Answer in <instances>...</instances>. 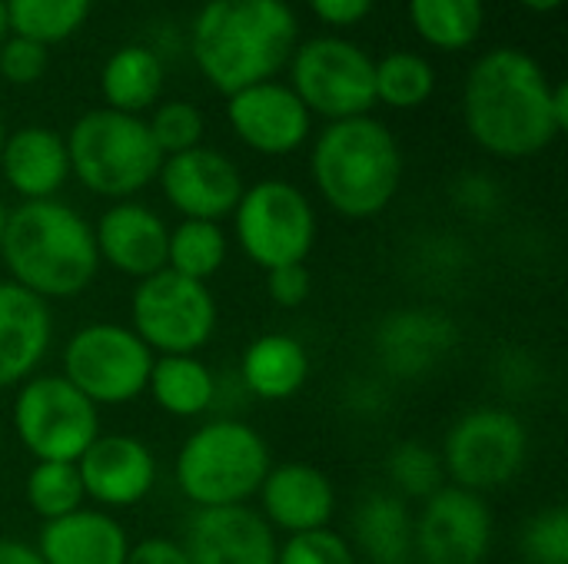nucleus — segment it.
I'll use <instances>...</instances> for the list:
<instances>
[{
	"label": "nucleus",
	"mask_w": 568,
	"mask_h": 564,
	"mask_svg": "<svg viewBox=\"0 0 568 564\" xmlns=\"http://www.w3.org/2000/svg\"><path fill=\"white\" fill-rule=\"evenodd\" d=\"M556 83L542 63L516 47L483 53L463 86V120L479 150L496 160H529L549 150L566 126L552 103Z\"/></svg>",
	"instance_id": "nucleus-1"
},
{
	"label": "nucleus",
	"mask_w": 568,
	"mask_h": 564,
	"mask_svg": "<svg viewBox=\"0 0 568 564\" xmlns=\"http://www.w3.org/2000/svg\"><path fill=\"white\" fill-rule=\"evenodd\" d=\"M300 43V20L286 0H206L193 20L190 50L220 93L276 80Z\"/></svg>",
	"instance_id": "nucleus-2"
},
{
	"label": "nucleus",
	"mask_w": 568,
	"mask_h": 564,
	"mask_svg": "<svg viewBox=\"0 0 568 564\" xmlns=\"http://www.w3.org/2000/svg\"><path fill=\"white\" fill-rule=\"evenodd\" d=\"M0 259L10 283L43 302L77 299L100 273L93 226L60 199L13 206L7 213Z\"/></svg>",
	"instance_id": "nucleus-3"
},
{
	"label": "nucleus",
	"mask_w": 568,
	"mask_h": 564,
	"mask_svg": "<svg viewBox=\"0 0 568 564\" xmlns=\"http://www.w3.org/2000/svg\"><path fill=\"white\" fill-rule=\"evenodd\" d=\"M310 173L333 213L343 219H373L403 186V150L376 116L326 123L310 153Z\"/></svg>",
	"instance_id": "nucleus-4"
},
{
	"label": "nucleus",
	"mask_w": 568,
	"mask_h": 564,
	"mask_svg": "<svg viewBox=\"0 0 568 564\" xmlns=\"http://www.w3.org/2000/svg\"><path fill=\"white\" fill-rule=\"evenodd\" d=\"M273 469L266 439L240 419H213L186 435L173 479L193 509L250 505Z\"/></svg>",
	"instance_id": "nucleus-5"
},
{
	"label": "nucleus",
	"mask_w": 568,
	"mask_h": 564,
	"mask_svg": "<svg viewBox=\"0 0 568 564\" xmlns=\"http://www.w3.org/2000/svg\"><path fill=\"white\" fill-rule=\"evenodd\" d=\"M63 140L70 176H77L80 186H87L90 193L113 203L133 199L156 180L163 166V153L153 143L146 120L106 106L83 113Z\"/></svg>",
	"instance_id": "nucleus-6"
},
{
	"label": "nucleus",
	"mask_w": 568,
	"mask_h": 564,
	"mask_svg": "<svg viewBox=\"0 0 568 564\" xmlns=\"http://www.w3.org/2000/svg\"><path fill=\"white\" fill-rule=\"evenodd\" d=\"M316 209L310 196L286 180H260L243 189L233 209V236L263 273L306 263L316 246Z\"/></svg>",
	"instance_id": "nucleus-7"
},
{
	"label": "nucleus",
	"mask_w": 568,
	"mask_h": 564,
	"mask_svg": "<svg viewBox=\"0 0 568 564\" xmlns=\"http://www.w3.org/2000/svg\"><path fill=\"white\" fill-rule=\"evenodd\" d=\"M153 352L130 326L90 322L63 346V379L100 406H126L146 392Z\"/></svg>",
	"instance_id": "nucleus-8"
},
{
	"label": "nucleus",
	"mask_w": 568,
	"mask_h": 564,
	"mask_svg": "<svg viewBox=\"0 0 568 564\" xmlns=\"http://www.w3.org/2000/svg\"><path fill=\"white\" fill-rule=\"evenodd\" d=\"M286 66L290 90L303 100L310 116L336 123L349 116H366L376 106V60L346 37H313L306 43H296Z\"/></svg>",
	"instance_id": "nucleus-9"
},
{
	"label": "nucleus",
	"mask_w": 568,
	"mask_h": 564,
	"mask_svg": "<svg viewBox=\"0 0 568 564\" xmlns=\"http://www.w3.org/2000/svg\"><path fill=\"white\" fill-rule=\"evenodd\" d=\"M216 319L210 286L170 269L140 279L130 299V329L153 356H196L213 339Z\"/></svg>",
	"instance_id": "nucleus-10"
},
{
	"label": "nucleus",
	"mask_w": 568,
	"mask_h": 564,
	"mask_svg": "<svg viewBox=\"0 0 568 564\" xmlns=\"http://www.w3.org/2000/svg\"><path fill=\"white\" fill-rule=\"evenodd\" d=\"M13 432L33 462H77L100 435V409L63 376H30L17 386Z\"/></svg>",
	"instance_id": "nucleus-11"
},
{
	"label": "nucleus",
	"mask_w": 568,
	"mask_h": 564,
	"mask_svg": "<svg viewBox=\"0 0 568 564\" xmlns=\"http://www.w3.org/2000/svg\"><path fill=\"white\" fill-rule=\"evenodd\" d=\"M439 455L453 485L476 495L499 492L526 469L529 432L509 409H473L449 429Z\"/></svg>",
	"instance_id": "nucleus-12"
},
{
	"label": "nucleus",
	"mask_w": 568,
	"mask_h": 564,
	"mask_svg": "<svg viewBox=\"0 0 568 564\" xmlns=\"http://www.w3.org/2000/svg\"><path fill=\"white\" fill-rule=\"evenodd\" d=\"M493 545V512L483 495L443 485L413 519V552L423 564H483Z\"/></svg>",
	"instance_id": "nucleus-13"
},
{
	"label": "nucleus",
	"mask_w": 568,
	"mask_h": 564,
	"mask_svg": "<svg viewBox=\"0 0 568 564\" xmlns=\"http://www.w3.org/2000/svg\"><path fill=\"white\" fill-rule=\"evenodd\" d=\"M156 180L166 203L183 219H203V223H220L233 216L246 189L240 166L213 146H193L186 153L163 156Z\"/></svg>",
	"instance_id": "nucleus-14"
},
{
	"label": "nucleus",
	"mask_w": 568,
	"mask_h": 564,
	"mask_svg": "<svg viewBox=\"0 0 568 564\" xmlns=\"http://www.w3.org/2000/svg\"><path fill=\"white\" fill-rule=\"evenodd\" d=\"M226 120L243 146L260 156L296 153L313 130V116L290 83L263 80L226 96Z\"/></svg>",
	"instance_id": "nucleus-15"
},
{
	"label": "nucleus",
	"mask_w": 568,
	"mask_h": 564,
	"mask_svg": "<svg viewBox=\"0 0 568 564\" xmlns=\"http://www.w3.org/2000/svg\"><path fill=\"white\" fill-rule=\"evenodd\" d=\"M459 326L453 316L433 306H409L396 309L379 319L373 349L376 362L389 379H426L433 376L456 349Z\"/></svg>",
	"instance_id": "nucleus-16"
},
{
	"label": "nucleus",
	"mask_w": 568,
	"mask_h": 564,
	"mask_svg": "<svg viewBox=\"0 0 568 564\" xmlns=\"http://www.w3.org/2000/svg\"><path fill=\"white\" fill-rule=\"evenodd\" d=\"M183 552L193 564H276V532L250 505L193 509Z\"/></svg>",
	"instance_id": "nucleus-17"
},
{
	"label": "nucleus",
	"mask_w": 568,
	"mask_h": 564,
	"mask_svg": "<svg viewBox=\"0 0 568 564\" xmlns=\"http://www.w3.org/2000/svg\"><path fill=\"white\" fill-rule=\"evenodd\" d=\"M83 495L106 509H133L156 485V455L136 435H97L93 445L77 459Z\"/></svg>",
	"instance_id": "nucleus-18"
},
{
	"label": "nucleus",
	"mask_w": 568,
	"mask_h": 564,
	"mask_svg": "<svg viewBox=\"0 0 568 564\" xmlns=\"http://www.w3.org/2000/svg\"><path fill=\"white\" fill-rule=\"evenodd\" d=\"M93 243L100 263L140 283L166 269L170 226L156 209L136 199H120L97 219Z\"/></svg>",
	"instance_id": "nucleus-19"
},
{
	"label": "nucleus",
	"mask_w": 568,
	"mask_h": 564,
	"mask_svg": "<svg viewBox=\"0 0 568 564\" xmlns=\"http://www.w3.org/2000/svg\"><path fill=\"white\" fill-rule=\"evenodd\" d=\"M260 515L273 532L303 535L316 529H329L336 512V489L329 475L306 462L273 465L260 485Z\"/></svg>",
	"instance_id": "nucleus-20"
},
{
	"label": "nucleus",
	"mask_w": 568,
	"mask_h": 564,
	"mask_svg": "<svg viewBox=\"0 0 568 564\" xmlns=\"http://www.w3.org/2000/svg\"><path fill=\"white\" fill-rule=\"evenodd\" d=\"M53 342L50 302L0 279V392L23 386L37 376Z\"/></svg>",
	"instance_id": "nucleus-21"
},
{
	"label": "nucleus",
	"mask_w": 568,
	"mask_h": 564,
	"mask_svg": "<svg viewBox=\"0 0 568 564\" xmlns=\"http://www.w3.org/2000/svg\"><path fill=\"white\" fill-rule=\"evenodd\" d=\"M43 564H126V529L103 509H77L57 522H43L37 535Z\"/></svg>",
	"instance_id": "nucleus-22"
},
{
	"label": "nucleus",
	"mask_w": 568,
	"mask_h": 564,
	"mask_svg": "<svg viewBox=\"0 0 568 564\" xmlns=\"http://www.w3.org/2000/svg\"><path fill=\"white\" fill-rule=\"evenodd\" d=\"M0 173L7 186L23 199H57L70 180V156L63 133L50 126H20L7 133L0 153Z\"/></svg>",
	"instance_id": "nucleus-23"
},
{
	"label": "nucleus",
	"mask_w": 568,
	"mask_h": 564,
	"mask_svg": "<svg viewBox=\"0 0 568 564\" xmlns=\"http://www.w3.org/2000/svg\"><path fill=\"white\" fill-rule=\"evenodd\" d=\"M240 379L250 389V396H256L263 402H286L310 379V352L290 332L256 336L243 349Z\"/></svg>",
	"instance_id": "nucleus-24"
},
{
	"label": "nucleus",
	"mask_w": 568,
	"mask_h": 564,
	"mask_svg": "<svg viewBox=\"0 0 568 564\" xmlns=\"http://www.w3.org/2000/svg\"><path fill=\"white\" fill-rule=\"evenodd\" d=\"M163 83H166V66L156 57V50L143 43L116 47L100 70V93L106 110L130 113V116L153 110L163 96Z\"/></svg>",
	"instance_id": "nucleus-25"
},
{
	"label": "nucleus",
	"mask_w": 568,
	"mask_h": 564,
	"mask_svg": "<svg viewBox=\"0 0 568 564\" xmlns=\"http://www.w3.org/2000/svg\"><path fill=\"white\" fill-rule=\"evenodd\" d=\"M356 548L369 564L413 562V512L393 492H369L353 512Z\"/></svg>",
	"instance_id": "nucleus-26"
},
{
	"label": "nucleus",
	"mask_w": 568,
	"mask_h": 564,
	"mask_svg": "<svg viewBox=\"0 0 568 564\" xmlns=\"http://www.w3.org/2000/svg\"><path fill=\"white\" fill-rule=\"evenodd\" d=\"M146 392L173 419H196L216 399V376L200 356H156Z\"/></svg>",
	"instance_id": "nucleus-27"
},
{
	"label": "nucleus",
	"mask_w": 568,
	"mask_h": 564,
	"mask_svg": "<svg viewBox=\"0 0 568 564\" xmlns=\"http://www.w3.org/2000/svg\"><path fill=\"white\" fill-rule=\"evenodd\" d=\"M409 23L443 53L469 50L486 27V0H406Z\"/></svg>",
	"instance_id": "nucleus-28"
},
{
	"label": "nucleus",
	"mask_w": 568,
	"mask_h": 564,
	"mask_svg": "<svg viewBox=\"0 0 568 564\" xmlns=\"http://www.w3.org/2000/svg\"><path fill=\"white\" fill-rule=\"evenodd\" d=\"M230 253V239L220 223H203V219H180L170 229V246H166V269L196 283H210Z\"/></svg>",
	"instance_id": "nucleus-29"
},
{
	"label": "nucleus",
	"mask_w": 568,
	"mask_h": 564,
	"mask_svg": "<svg viewBox=\"0 0 568 564\" xmlns=\"http://www.w3.org/2000/svg\"><path fill=\"white\" fill-rule=\"evenodd\" d=\"M376 103L389 110H416L436 93V70L423 53L393 50L373 66Z\"/></svg>",
	"instance_id": "nucleus-30"
},
{
	"label": "nucleus",
	"mask_w": 568,
	"mask_h": 564,
	"mask_svg": "<svg viewBox=\"0 0 568 564\" xmlns=\"http://www.w3.org/2000/svg\"><path fill=\"white\" fill-rule=\"evenodd\" d=\"M3 3H7L10 33L37 40L43 47L73 37L87 23L93 7V0H3Z\"/></svg>",
	"instance_id": "nucleus-31"
},
{
	"label": "nucleus",
	"mask_w": 568,
	"mask_h": 564,
	"mask_svg": "<svg viewBox=\"0 0 568 564\" xmlns=\"http://www.w3.org/2000/svg\"><path fill=\"white\" fill-rule=\"evenodd\" d=\"M23 495L30 512L43 522H57L87 502L77 462H33L23 482Z\"/></svg>",
	"instance_id": "nucleus-32"
},
{
	"label": "nucleus",
	"mask_w": 568,
	"mask_h": 564,
	"mask_svg": "<svg viewBox=\"0 0 568 564\" xmlns=\"http://www.w3.org/2000/svg\"><path fill=\"white\" fill-rule=\"evenodd\" d=\"M386 475L393 482V495L406 499H419L426 502L429 495H436L446 485V469H443V455L426 445V442H399L389 449L386 455Z\"/></svg>",
	"instance_id": "nucleus-33"
},
{
	"label": "nucleus",
	"mask_w": 568,
	"mask_h": 564,
	"mask_svg": "<svg viewBox=\"0 0 568 564\" xmlns=\"http://www.w3.org/2000/svg\"><path fill=\"white\" fill-rule=\"evenodd\" d=\"M146 126H150V136L163 156H176V153H186L193 146H203V133H206V120H203L200 106L190 100L156 103Z\"/></svg>",
	"instance_id": "nucleus-34"
},
{
	"label": "nucleus",
	"mask_w": 568,
	"mask_h": 564,
	"mask_svg": "<svg viewBox=\"0 0 568 564\" xmlns=\"http://www.w3.org/2000/svg\"><path fill=\"white\" fill-rule=\"evenodd\" d=\"M526 564H568V512L562 505L536 512L519 539Z\"/></svg>",
	"instance_id": "nucleus-35"
},
{
	"label": "nucleus",
	"mask_w": 568,
	"mask_h": 564,
	"mask_svg": "<svg viewBox=\"0 0 568 564\" xmlns=\"http://www.w3.org/2000/svg\"><path fill=\"white\" fill-rule=\"evenodd\" d=\"M276 564H356V548L333 529H316L290 535L276 552Z\"/></svg>",
	"instance_id": "nucleus-36"
},
{
	"label": "nucleus",
	"mask_w": 568,
	"mask_h": 564,
	"mask_svg": "<svg viewBox=\"0 0 568 564\" xmlns=\"http://www.w3.org/2000/svg\"><path fill=\"white\" fill-rule=\"evenodd\" d=\"M47 63H50V53L37 40L7 33V40L0 43V76L13 86L37 83L47 73Z\"/></svg>",
	"instance_id": "nucleus-37"
},
{
	"label": "nucleus",
	"mask_w": 568,
	"mask_h": 564,
	"mask_svg": "<svg viewBox=\"0 0 568 564\" xmlns=\"http://www.w3.org/2000/svg\"><path fill=\"white\" fill-rule=\"evenodd\" d=\"M453 199H456V206H459L466 216H473V219H493L496 209H499V203H503V193H499V186H496L489 176L469 173V176H463V180L456 183Z\"/></svg>",
	"instance_id": "nucleus-38"
},
{
	"label": "nucleus",
	"mask_w": 568,
	"mask_h": 564,
	"mask_svg": "<svg viewBox=\"0 0 568 564\" xmlns=\"http://www.w3.org/2000/svg\"><path fill=\"white\" fill-rule=\"evenodd\" d=\"M456 243L459 239H453V236H433L429 246L419 253V273H426L433 283H446V279H456L459 273H466L469 256Z\"/></svg>",
	"instance_id": "nucleus-39"
},
{
	"label": "nucleus",
	"mask_w": 568,
	"mask_h": 564,
	"mask_svg": "<svg viewBox=\"0 0 568 564\" xmlns=\"http://www.w3.org/2000/svg\"><path fill=\"white\" fill-rule=\"evenodd\" d=\"M266 293L280 309H296L310 299L313 293V276L306 269V263H293V266H280L266 273Z\"/></svg>",
	"instance_id": "nucleus-40"
},
{
	"label": "nucleus",
	"mask_w": 568,
	"mask_h": 564,
	"mask_svg": "<svg viewBox=\"0 0 568 564\" xmlns=\"http://www.w3.org/2000/svg\"><path fill=\"white\" fill-rule=\"evenodd\" d=\"M496 379L506 392H526L539 382V369L536 359L526 356L519 346H509L499 359H496Z\"/></svg>",
	"instance_id": "nucleus-41"
},
{
	"label": "nucleus",
	"mask_w": 568,
	"mask_h": 564,
	"mask_svg": "<svg viewBox=\"0 0 568 564\" xmlns=\"http://www.w3.org/2000/svg\"><path fill=\"white\" fill-rule=\"evenodd\" d=\"M313 17L326 27H336V30H346V27H356L369 17L373 3L376 0H306Z\"/></svg>",
	"instance_id": "nucleus-42"
},
{
	"label": "nucleus",
	"mask_w": 568,
	"mask_h": 564,
	"mask_svg": "<svg viewBox=\"0 0 568 564\" xmlns=\"http://www.w3.org/2000/svg\"><path fill=\"white\" fill-rule=\"evenodd\" d=\"M126 564H193L186 558L180 542L170 539H143L140 545H130Z\"/></svg>",
	"instance_id": "nucleus-43"
},
{
	"label": "nucleus",
	"mask_w": 568,
	"mask_h": 564,
	"mask_svg": "<svg viewBox=\"0 0 568 564\" xmlns=\"http://www.w3.org/2000/svg\"><path fill=\"white\" fill-rule=\"evenodd\" d=\"M346 406H349L353 412H359V416H379V412L389 406V392H386V386H379V382H373V379H359V382L349 386Z\"/></svg>",
	"instance_id": "nucleus-44"
},
{
	"label": "nucleus",
	"mask_w": 568,
	"mask_h": 564,
	"mask_svg": "<svg viewBox=\"0 0 568 564\" xmlns=\"http://www.w3.org/2000/svg\"><path fill=\"white\" fill-rule=\"evenodd\" d=\"M0 564H43L37 548L17 539H0Z\"/></svg>",
	"instance_id": "nucleus-45"
},
{
	"label": "nucleus",
	"mask_w": 568,
	"mask_h": 564,
	"mask_svg": "<svg viewBox=\"0 0 568 564\" xmlns=\"http://www.w3.org/2000/svg\"><path fill=\"white\" fill-rule=\"evenodd\" d=\"M552 103H556V116H559V123L568 130V86L566 83H556V90H552Z\"/></svg>",
	"instance_id": "nucleus-46"
},
{
	"label": "nucleus",
	"mask_w": 568,
	"mask_h": 564,
	"mask_svg": "<svg viewBox=\"0 0 568 564\" xmlns=\"http://www.w3.org/2000/svg\"><path fill=\"white\" fill-rule=\"evenodd\" d=\"M519 7H526L529 13H552L562 7V0H516Z\"/></svg>",
	"instance_id": "nucleus-47"
},
{
	"label": "nucleus",
	"mask_w": 568,
	"mask_h": 564,
	"mask_svg": "<svg viewBox=\"0 0 568 564\" xmlns=\"http://www.w3.org/2000/svg\"><path fill=\"white\" fill-rule=\"evenodd\" d=\"M7 33H10V23H7V3L0 0V43L7 40Z\"/></svg>",
	"instance_id": "nucleus-48"
},
{
	"label": "nucleus",
	"mask_w": 568,
	"mask_h": 564,
	"mask_svg": "<svg viewBox=\"0 0 568 564\" xmlns=\"http://www.w3.org/2000/svg\"><path fill=\"white\" fill-rule=\"evenodd\" d=\"M7 206H3V199H0V243H3V229H7Z\"/></svg>",
	"instance_id": "nucleus-49"
},
{
	"label": "nucleus",
	"mask_w": 568,
	"mask_h": 564,
	"mask_svg": "<svg viewBox=\"0 0 568 564\" xmlns=\"http://www.w3.org/2000/svg\"><path fill=\"white\" fill-rule=\"evenodd\" d=\"M3 140H7V126H3V120H0V153H3Z\"/></svg>",
	"instance_id": "nucleus-50"
},
{
	"label": "nucleus",
	"mask_w": 568,
	"mask_h": 564,
	"mask_svg": "<svg viewBox=\"0 0 568 564\" xmlns=\"http://www.w3.org/2000/svg\"><path fill=\"white\" fill-rule=\"evenodd\" d=\"M0 442H3V429H0Z\"/></svg>",
	"instance_id": "nucleus-51"
}]
</instances>
